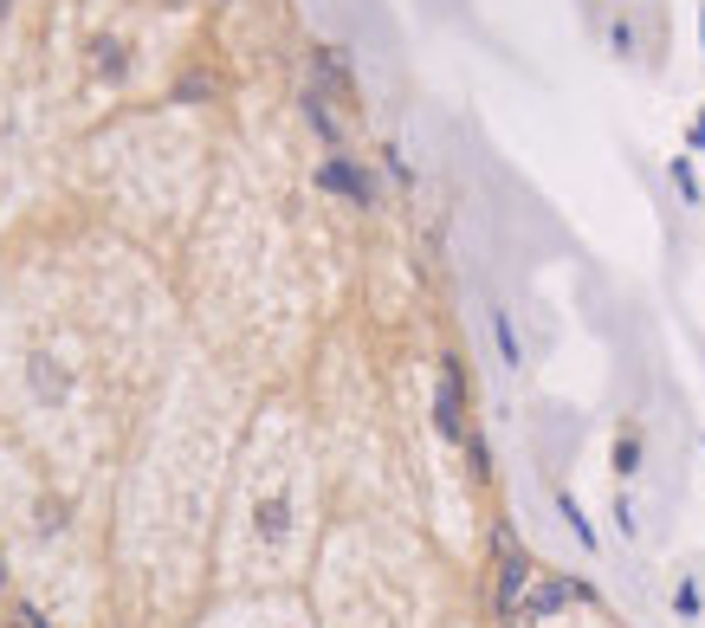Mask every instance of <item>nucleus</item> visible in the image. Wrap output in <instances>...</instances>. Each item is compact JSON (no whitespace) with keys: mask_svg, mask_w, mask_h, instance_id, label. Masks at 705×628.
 I'll list each match as a JSON object with an SVG mask.
<instances>
[{"mask_svg":"<svg viewBox=\"0 0 705 628\" xmlns=\"http://www.w3.org/2000/svg\"><path fill=\"white\" fill-rule=\"evenodd\" d=\"M188 350L175 279L111 227L33 240L0 273V434L111 505L117 467Z\"/></svg>","mask_w":705,"mask_h":628,"instance_id":"1","label":"nucleus"},{"mask_svg":"<svg viewBox=\"0 0 705 628\" xmlns=\"http://www.w3.org/2000/svg\"><path fill=\"white\" fill-rule=\"evenodd\" d=\"M253 409L259 389L213 363L201 344H188L169 369L111 487V563L124 628H188L213 603L220 505Z\"/></svg>","mask_w":705,"mask_h":628,"instance_id":"2","label":"nucleus"},{"mask_svg":"<svg viewBox=\"0 0 705 628\" xmlns=\"http://www.w3.org/2000/svg\"><path fill=\"white\" fill-rule=\"evenodd\" d=\"M324 505H331V467L317 421L279 389L259 396L220 505L213 596H266L311 583V563L331 532Z\"/></svg>","mask_w":705,"mask_h":628,"instance_id":"3","label":"nucleus"},{"mask_svg":"<svg viewBox=\"0 0 705 628\" xmlns=\"http://www.w3.org/2000/svg\"><path fill=\"white\" fill-rule=\"evenodd\" d=\"M0 563L46 628H124L111 505L59 487L26 447L0 434Z\"/></svg>","mask_w":705,"mask_h":628,"instance_id":"4","label":"nucleus"},{"mask_svg":"<svg viewBox=\"0 0 705 628\" xmlns=\"http://www.w3.org/2000/svg\"><path fill=\"white\" fill-rule=\"evenodd\" d=\"M447 570L415 525L389 512H344L311 563L317 628H440Z\"/></svg>","mask_w":705,"mask_h":628,"instance_id":"5","label":"nucleus"},{"mask_svg":"<svg viewBox=\"0 0 705 628\" xmlns=\"http://www.w3.org/2000/svg\"><path fill=\"white\" fill-rule=\"evenodd\" d=\"M188 628H317V616L291 590H266V596H213Z\"/></svg>","mask_w":705,"mask_h":628,"instance_id":"6","label":"nucleus"}]
</instances>
